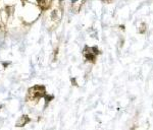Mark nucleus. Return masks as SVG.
Returning a JSON list of instances; mask_svg holds the SVG:
<instances>
[{"instance_id": "f257e3e1", "label": "nucleus", "mask_w": 153, "mask_h": 130, "mask_svg": "<svg viewBox=\"0 0 153 130\" xmlns=\"http://www.w3.org/2000/svg\"><path fill=\"white\" fill-rule=\"evenodd\" d=\"M71 1H73V3H74V2H76V1H78V0H71Z\"/></svg>"}, {"instance_id": "f03ea898", "label": "nucleus", "mask_w": 153, "mask_h": 130, "mask_svg": "<svg viewBox=\"0 0 153 130\" xmlns=\"http://www.w3.org/2000/svg\"><path fill=\"white\" fill-rule=\"evenodd\" d=\"M38 1H43V0H38Z\"/></svg>"}]
</instances>
